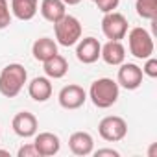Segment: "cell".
Returning <instances> with one entry per match:
<instances>
[{"mask_svg": "<svg viewBox=\"0 0 157 157\" xmlns=\"http://www.w3.org/2000/svg\"><path fill=\"white\" fill-rule=\"evenodd\" d=\"M28 82V72L21 63H10L0 70V94L15 98Z\"/></svg>", "mask_w": 157, "mask_h": 157, "instance_id": "cell-1", "label": "cell"}, {"mask_svg": "<svg viewBox=\"0 0 157 157\" xmlns=\"http://www.w3.org/2000/svg\"><path fill=\"white\" fill-rule=\"evenodd\" d=\"M120 94V87L111 78H98L89 87V98L98 109H107L117 104Z\"/></svg>", "mask_w": 157, "mask_h": 157, "instance_id": "cell-2", "label": "cell"}, {"mask_svg": "<svg viewBox=\"0 0 157 157\" xmlns=\"http://www.w3.org/2000/svg\"><path fill=\"white\" fill-rule=\"evenodd\" d=\"M54 33H56V43L68 48L82 39L83 28H82V22L74 15H65L63 19L54 22Z\"/></svg>", "mask_w": 157, "mask_h": 157, "instance_id": "cell-3", "label": "cell"}, {"mask_svg": "<svg viewBox=\"0 0 157 157\" xmlns=\"http://www.w3.org/2000/svg\"><path fill=\"white\" fill-rule=\"evenodd\" d=\"M128 46H129V54L137 59H146L150 56H153V37L140 26L131 28L128 33Z\"/></svg>", "mask_w": 157, "mask_h": 157, "instance_id": "cell-4", "label": "cell"}, {"mask_svg": "<svg viewBox=\"0 0 157 157\" xmlns=\"http://www.w3.org/2000/svg\"><path fill=\"white\" fill-rule=\"evenodd\" d=\"M98 133L107 142H118L128 135V122L117 115L104 117L98 124Z\"/></svg>", "mask_w": 157, "mask_h": 157, "instance_id": "cell-5", "label": "cell"}, {"mask_svg": "<svg viewBox=\"0 0 157 157\" xmlns=\"http://www.w3.org/2000/svg\"><path fill=\"white\" fill-rule=\"evenodd\" d=\"M102 33L109 41H122L126 37V33H128V19L122 13H118V11L104 13Z\"/></svg>", "mask_w": 157, "mask_h": 157, "instance_id": "cell-6", "label": "cell"}, {"mask_svg": "<svg viewBox=\"0 0 157 157\" xmlns=\"http://www.w3.org/2000/svg\"><path fill=\"white\" fill-rule=\"evenodd\" d=\"M57 100H59V105L67 111H74V109H80L85 102H87V93L83 87L76 85V83H70V85H65L59 94H57Z\"/></svg>", "mask_w": 157, "mask_h": 157, "instance_id": "cell-7", "label": "cell"}, {"mask_svg": "<svg viewBox=\"0 0 157 157\" xmlns=\"http://www.w3.org/2000/svg\"><path fill=\"white\" fill-rule=\"evenodd\" d=\"M118 76H117V83L118 87L126 91H135L142 85V68L135 63H122L118 65Z\"/></svg>", "mask_w": 157, "mask_h": 157, "instance_id": "cell-8", "label": "cell"}, {"mask_svg": "<svg viewBox=\"0 0 157 157\" xmlns=\"http://www.w3.org/2000/svg\"><path fill=\"white\" fill-rule=\"evenodd\" d=\"M100 52H102V44L96 37H83L78 41L76 46V57L83 65H93L100 59Z\"/></svg>", "mask_w": 157, "mask_h": 157, "instance_id": "cell-9", "label": "cell"}, {"mask_svg": "<svg viewBox=\"0 0 157 157\" xmlns=\"http://www.w3.org/2000/svg\"><path fill=\"white\" fill-rule=\"evenodd\" d=\"M11 128H13L15 135L22 137V139H30V137H33V135L37 133L39 122H37V118H35L33 113H30V111H21V113H17V115L13 117Z\"/></svg>", "mask_w": 157, "mask_h": 157, "instance_id": "cell-10", "label": "cell"}, {"mask_svg": "<svg viewBox=\"0 0 157 157\" xmlns=\"http://www.w3.org/2000/svg\"><path fill=\"white\" fill-rule=\"evenodd\" d=\"M33 146L39 153V157H52L61 150V140L52 131H41L33 135Z\"/></svg>", "mask_w": 157, "mask_h": 157, "instance_id": "cell-11", "label": "cell"}, {"mask_svg": "<svg viewBox=\"0 0 157 157\" xmlns=\"http://www.w3.org/2000/svg\"><path fill=\"white\" fill-rule=\"evenodd\" d=\"M68 148L74 155H80V157L91 155L94 151V139L87 131H76L68 139Z\"/></svg>", "mask_w": 157, "mask_h": 157, "instance_id": "cell-12", "label": "cell"}, {"mask_svg": "<svg viewBox=\"0 0 157 157\" xmlns=\"http://www.w3.org/2000/svg\"><path fill=\"white\" fill-rule=\"evenodd\" d=\"M100 59H104L111 67L122 65L124 59H126V48H124V44L120 41H107L105 44H102Z\"/></svg>", "mask_w": 157, "mask_h": 157, "instance_id": "cell-13", "label": "cell"}, {"mask_svg": "<svg viewBox=\"0 0 157 157\" xmlns=\"http://www.w3.org/2000/svg\"><path fill=\"white\" fill-rule=\"evenodd\" d=\"M28 94L35 102H46L52 96V83L50 78L46 76H37L28 83Z\"/></svg>", "mask_w": 157, "mask_h": 157, "instance_id": "cell-14", "label": "cell"}, {"mask_svg": "<svg viewBox=\"0 0 157 157\" xmlns=\"http://www.w3.org/2000/svg\"><path fill=\"white\" fill-rule=\"evenodd\" d=\"M43 70L50 80H59V78H63L68 72V63L61 54H54L52 57L43 61Z\"/></svg>", "mask_w": 157, "mask_h": 157, "instance_id": "cell-15", "label": "cell"}, {"mask_svg": "<svg viewBox=\"0 0 157 157\" xmlns=\"http://www.w3.org/2000/svg\"><path fill=\"white\" fill-rule=\"evenodd\" d=\"M39 11V0H11V15L19 21H32Z\"/></svg>", "mask_w": 157, "mask_h": 157, "instance_id": "cell-16", "label": "cell"}, {"mask_svg": "<svg viewBox=\"0 0 157 157\" xmlns=\"http://www.w3.org/2000/svg\"><path fill=\"white\" fill-rule=\"evenodd\" d=\"M39 11H41L44 21L54 24L67 15V6L63 4V0H43Z\"/></svg>", "mask_w": 157, "mask_h": 157, "instance_id": "cell-17", "label": "cell"}, {"mask_svg": "<svg viewBox=\"0 0 157 157\" xmlns=\"http://www.w3.org/2000/svg\"><path fill=\"white\" fill-rule=\"evenodd\" d=\"M32 54L35 61H46L48 57H52L54 54H57V43L50 37H41L33 43L32 46Z\"/></svg>", "mask_w": 157, "mask_h": 157, "instance_id": "cell-18", "label": "cell"}, {"mask_svg": "<svg viewBox=\"0 0 157 157\" xmlns=\"http://www.w3.org/2000/svg\"><path fill=\"white\" fill-rule=\"evenodd\" d=\"M135 10L140 19L155 21L157 19V0H135Z\"/></svg>", "mask_w": 157, "mask_h": 157, "instance_id": "cell-19", "label": "cell"}, {"mask_svg": "<svg viewBox=\"0 0 157 157\" xmlns=\"http://www.w3.org/2000/svg\"><path fill=\"white\" fill-rule=\"evenodd\" d=\"M11 24V10L8 0H0V30H6Z\"/></svg>", "mask_w": 157, "mask_h": 157, "instance_id": "cell-20", "label": "cell"}, {"mask_svg": "<svg viewBox=\"0 0 157 157\" xmlns=\"http://www.w3.org/2000/svg\"><path fill=\"white\" fill-rule=\"evenodd\" d=\"M93 2L96 4V8L102 11V13H111L118 8L120 0H93Z\"/></svg>", "mask_w": 157, "mask_h": 157, "instance_id": "cell-21", "label": "cell"}, {"mask_svg": "<svg viewBox=\"0 0 157 157\" xmlns=\"http://www.w3.org/2000/svg\"><path fill=\"white\" fill-rule=\"evenodd\" d=\"M144 61H146V63H144V67H142V74L148 76V78H157V59H155L153 56H150V57H146Z\"/></svg>", "mask_w": 157, "mask_h": 157, "instance_id": "cell-22", "label": "cell"}, {"mask_svg": "<svg viewBox=\"0 0 157 157\" xmlns=\"http://www.w3.org/2000/svg\"><path fill=\"white\" fill-rule=\"evenodd\" d=\"M17 157H39V153H37V150H35L33 142H28V144H24V146H21V148H19Z\"/></svg>", "mask_w": 157, "mask_h": 157, "instance_id": "cell-23", "label": "cell"}, {"mask_svg": "<svg viewBox=\"0 0 157 157\" xmlns=\"http://www.w3.org/2000/svg\"><path fill=\"white\" fill-rule=\"evenodd\" d=\"M96 157H104V155H109V157H118L120 153L117 151V150H113V148H100V150H96V151H93Z\"/></svg>", "mask_w": 157, "mask_h": 157, "instance_id": "cell-24", "label": "cell"}, {"mask_svg": "<svg viewBox=\"0 0 157 157\" xmlns=\"http://www.w3.org/2000/svg\"><path fill=\"white\" fill-rule=\"evenodd\" d=\"M80 2H82V0H63L65 6H78Z\"/></svg>", "mask_w": 157, "mask_h": 157, "instance_id": "cell-25", "label": "cell"}, {"mask_svg": "<svg viewBox=\"0 0 157 157\" xmlns=\"http://www.w3.org/2000/svg\"><path fill=\"white\" fill-rule=\"evenodd\" d=\"M0 155H10V151L8 150H0Z\"/></svg>", "mask_w": 157, "mask_h": 157, "instance_id": "cell-26", "label": "cell"}]
</instances>
